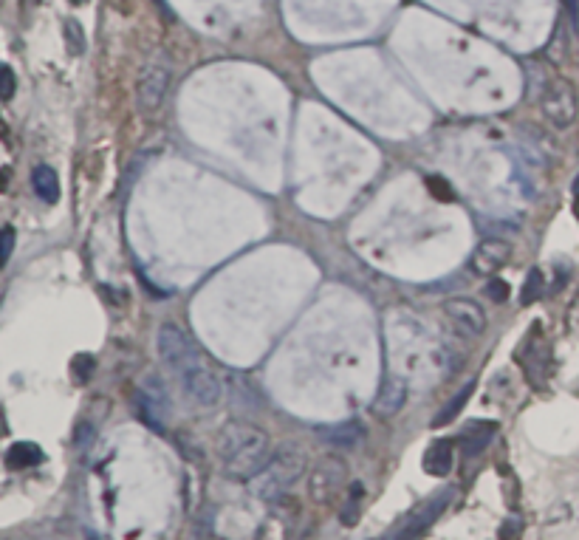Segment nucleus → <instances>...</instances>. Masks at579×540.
I'll use <instances>...</instances> for the list:
<instances>
[{"label":"nucleus","mask_w":579,"mask_h":540,"mask_svg":"<svg viewBox=\"0 0 579 540\" xmlns=\"http://www.w3.org/2000/svg\"><path fill=\"white\" fill-rule=\"evenodd\" d=\"M159 354L167 368L181 379L184 393L201 408H212L221 399V379L212 371L207 357L195 348V343L178 326L164 323L159 328Z\"/></svg>","instance_id":"obj_1"},{"label":"nucleus","mask_w":579,"mask_h":540,"mask_svg":"<svg viewBox=\"0 0 579 540\" xmlns=\"http://www.w3.org/2000/svg\"><path fill=\"white\" fill-rule=\"evenodd\" d=\"M274 456L269 436L252 422L235 419L218 433V459L229 478L252 481Z\"/></svg>","instance_id":"obj_2"},{"label":"nucleus","mask_w":579,"mask_h":540,"mask_svg":"<svg viewBox=\"0 0 579 540\" xmlns=\"http://www.w3.org/2000/svg\"><path fill=\"white\" fill-rule=\"evenodd\" d=\"M306 464L308 456L303 444L283 442L277 450H274V456L269 459V464L249 481V487L255 492V498L266 501V504H274V501L286 498L291 492V487L306 475Z\"/></svg>","instance_id":"obj_3"},{"label":"nucleus","mask_w":579,"mask_h":540,"mask_svg":"<svg viewBox=\"0 0 579 540\" xmlns=\"http://www.w3.org/2000/svg\"><path fill=\"white\" fill-rule=\"evenodd\" d=\"M348 490V464L339 456H325L308 475V495L314 504H331Z\"/></svg>","instance_id":"obj_4"},{"label":"nucleus","mask_w":579,"mask_h":540,"mask_svg":"<svg viewBox=\"0 0 579 540\" xmlns=\"http://www.w3.org/2000/svg\"><path fill=\"white\" fill-rule=\"evenodd\" d=\"M452 498H455V490H438L433 492L427 501H421L419 507L413 509L407 518H404L399 529L390 535V540H421L433 524L447 512V507L452 504Z\"/></svg>","instance_id":"obj_5"},{"label":"nucleus","mask_w":579,"mask_h":540,"mask_svg":"<svg viewBox=\"0 0 579 540\" xmlns=\"http://www.w3.org/2000/svg\"><path fill=\"white\" fill-rule=\"evenodd\" d=\"M540 108L543 116L554 128H571L574 119H577V94H574V85L563 77H554L546 82L543 88V97H540Z\"/></svg>","instance_id":"obj_6"},{"label":"nucleus","mask_w":579,"mask_h":540,"mask_svg":"<svg viewBox=\"0 0 579 540\" xmlns=\"http://www.w3.org/2000/svg\"><path fill=\"white\" fill-rule=\"evenodd\" d=\"M170 88V68L164 63H147L139 71V82H136V105L145 116H153L164 105Z\"/></svg>","instance_id":"obj_7"},{"label":"nucleus","mask_w":579,"mask_h":540,"mask_svg":"<svg viewBox=\"0 0 579 540\" xmlns=\"http://www.w3.org/2000/svg\"><path fill=\"white\" fill-rule=\"evenodd\" d=\"M297 524H300V504L286 495L274 501L269 515L258 526L255 540H297Z\"/></svg>","instance_id":"obj_8"},{"label":"nucleus","mask_w":579,"mask_h":540,"mask_svg":"<svg viewBox=\"0 0 579 540\" xmlns=\"http://www.w3.org/2000/svg\"><path fill=\"white\" fill-rule=\"evenodd\" d=\"M136 413L139 419L147 422L153 430H164L167 425V416H170V399H167V391L161 385V379L147 377L139 388H136Z\"/></svg>","instance_id":"obj_9"},{"label":"nucleus","mask_w":579,"mask_h":540,"mask_svg":"<svg viewBox=\"0 0 579 540\" xmlns=\"http://www.w3.org/2000/svg\"><path fill=\"white\" fill-rule=\"evenodd\" d=\"M444 314L452 323V328L467 337V340H475L486 331V311L475 303V300H464V297H452L444 303Z\"/></svg>","instance_id":"obj_10"},{"label":"nucleus","mask_w":579,"mask_h":540,"mask_svg":"<svg viewBox=\"0 0 579 540\" xmlns=\"http://www.w3.org/2000/svg\"><path fill=\"white\" fill-rule=\"evenodd\" d=\"M509 258H512V246L500 241V238H486L472 255V269H475V275L495 278L500 269L509 263Z\"/></svg>","instance_id":"obj_11"},{"label":"nucleus","mask_w":579,"mask_h":540,"mask_svg":"<svg viewBox=\"0 0 579 540\" xmlns=\"http://www.w3.org/2000/svg\"><path fill=\"white\" fill-rule=\"evenodd\" d=\"M404 402H407V379L390 374L385 385L376 393L373 413H376L379 419H390V416H396V413L404 408Z\"/></svg>","instance_id":"obj_12"},{"label":"nucleus","mask_w":579,"mask_h":540,"mask_svg":"<svg viewBox=\"0 0 579 540\" xmlns=\"http://www.w3.org/2000/svg\"><path fill=\"white\" fill-rule=\"evenodd\" d=\"M540 340H543V337H540ZM540 340H531V343L523 348V354H520L523 371H526V377L531 379L534 388H540V385L546 382L548 362H551V351H548V345L540 343Z\"/></svg>","instance_id":"obj_13"},{"label":"nucleus","mask_w":579,"mask_h":540,"mask_svg":"<svg viewBox=\"0 0 579 540\" xmlns=\"http://www.w3.org/2000/svg\"><path fill=\"white\" fill-rule=\"evenodd\" d=\"M452 464H455V444L450 439H438L427 447L424 459H421V467L424 473L435 475V478H444V475L452 473Z\"/></svg>","instance_id":"obj_14"},{"label":"nucleus","mask_w":579,"mask_h":540,"mask_svg":"<svg viewBox=\"0 0 579 540\" xmlns=\"http://www.w3.org/2000/svg\"><path fill=\"white\" fill-rule=\"evenodd\" d=\"M495 433H498V425L495 422H469L464 430H461V436H458V444H461V450L467 453V456H478L483 453L489 442L495 439Z\"/></svg>","instance_id":"obj_15"},{"label":"nucleus","mask_w":579,"mask_h":540,"mask_svg":"<svg viewBox=\"0 0 579 540\" xmlns=\"http://www.w3.org/2000/svg\"><path fill=\"white\" fill-rule=\"evenodd\" d=\"M32 187L40 201H46V204H57V198H60V179H57V173L51 170L49 164L34 167Z\"/></svg>","instance_id":"obj_16"},{"label":"nucleus","mask_w":579,"mask_h":540,"mask_svg":"<svg viewBox=\"0 0 579 540\" xmlns=\"http://www.w3.org/2000/svg\"><path fill=\"white\" fill-rule=\"evenodd\" d=\"M43 461V450L32 442H17L9 453H6V464L12 470H26V467H34Z\"/></svg>","instance_id":"obj_17"},{"label":"nucleus","mask_w":579,"mask_h":540,"mask_svg":"<svg viewBox=\"0 0 579 540\" xmlns=\"http://www.w3.org/2000/svg\"><path fill=\"white\" fill-rule=\"evenodd\" d=\"M322 439L328 444H334V447H356V444L362 442V427L356 425V422L325 427V430H322Z\"/></svg>","instance_id":"obj_18"},{"label":"nucleus","mask_w":579,"mask_h":540,"mask_svg":"<svg viewBox=\"0 0 579 540\" xmlns=\"http://www.w3.org/2000/svg\"><path fill=\"white\" fill-rule=\"evenodd\" d=\"M472 391H475V382H469V385H464L461 391L455 393V396H452L450 402H447V405L441 408V413H438V416H435V419H433V427L450 425L452 419H455V416H458V413L464 410V405H467V402H469V396H472Z\"/></svg>","instance_id":"obj_19"},{"label":"nucleus","mask_w":579,"mask_h":540,"mask_svg":"<svg viewBox=\"0 0 579 540\" xmlns=\"http://www.w3.org/2000/svg\"><path fill=\"white\" fill-rule=\"evenodd\" d=\"M362 484H348V492H345V501L339 507V518L345 526H354L359 521V512H362Z\"/></svg>","instance_id":"obj_20"},{"label":"nucleus","mask_w":579,"mask_h":540,"mask_svg":"<svg viewBox=\"0 0 579 540\" xmlns=\"http://www.w3.org/2000/svg\"><path fill=\"white\" fill-rule=\"evenodd\" d=\"M540 295H543V272H540V269H531L529 278L523 283V306L537 303Z\"/></svg>","instance_id":"obj_21"},{"label":"nucleus","mask_w":579,"mask_h":540,"mask_svg":"<svg viewBox=\"0 0 579 540\" xmlns=\"http://www.w3.org/2000/svg\"><path fill=\"white\" fill-rule=\"evenodd\" d=\"M65 40H68V49H71V54H82L85 37H82V29L77 20H65Z\"/></svg>","instance_id":"obj_22"},{"label":"nucleus","mask_w":579,"mask_h":540,"mask_svg":"<svg viewBox=\"0 0 579 540\" xmlns=\"http://www.w3.org/2000/svg\"><path fill=\"white\" fill-rule=\"evenodd\" d=\"M15 88H17L15 71H12V66L0 63V99L15 97Z\"/></svg>","instance_id":"obj_23"},{"label":"nucleus","mask_w":579,"mask_h":540,"mask_svg":"<svg viewBox=\"0 0 579 540\" xmlns=\"http://www.w3.org/2000/svg\"><path fill=\"white\" fill-rule=\"evenodd\" d=\"M12 249H15V230H12V227H3V230H0V269L9 263Z\"/></svg>","instance_id":"obj_24"},{"label":"nucleus","mask_w":579,"mask_h":540,"mask_svg":"<svg viewBox=\"0 0 579 540\" xmlns=\"http://www.w3.org/2000/svg\"><path fill=\"white\" fill-rule=\"evenodd\" d=\"M71 371H74V379H77V382H88V377H91V371H94V357H88V354H80V357H74V365H71Z\"/></svg>","instance_id":"obj_25"},{"label":"nucleus","mask_w":579,"mask_h":540,"mask_svg":"<svg viewBox=\"0 0 579 540\" xmlns=\"http://www.w3.org/2000/svg\"><path fill=\"white\" fill-rule=\"evenodd\" d=\"M509 292H512V289H509V283H506V280L495 278L489 286H486V297H489V300H495V303H503V300L509 297Z\"/></svg>","instance_id":"obj_26"},{"label":"nucleus","mask_w":579,"mask_h":540,"mask_svg":"<svg viewBox=\"0 0 579 540\" xmlns=\"http://www.w3.org/2000/svg\"><path fill=\"white\" fill-rule=\"evenodd\" d=\"M427 187L433 190V196L435 198H452V190H450V184H444V179H438V176H433V179L427 181Z\"/></svg>","instance_id":"obj_27"},{"label":"nucleus","mask_w":579,"mask_h":540,"mask_svg":"<svg viewBox=\"0 0 579 540\" xmlns=\"http://www.w3.org/2000/svg\"><path fill=\"white\" fill-rule=\"evenodd\" d=\"M520 535V518H509L500 526V540H515Z\"/></svg>","instance_id":"obj_28"},{"label":"nucleus","mask_w":579,"mask_h":540,"mask_svg":"<svg viewBox=\"0 0 579 540\" xmlns=\"http://www.w3.org/2000/svg\"><path fill=\"white\" fill-rule=\"evenodd\" d=\"M574 196H579V176L574 179Z\"/></svg>","instance_id":"obj_29"},{"label":"nucleus","mask_w":579,"mask_h":540,"mask_svg":"<svg viewBox=\"0 0 579 540\" xmlns=\"http://www.w3.org/2000/svg\"><path fill=\"white\" fill-rule=\"evenodd\" d=\"M577 218H579V196H577Z\"/></svg>","instance_id":"obj_30"}]
</instances>
